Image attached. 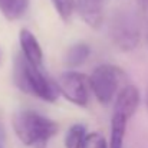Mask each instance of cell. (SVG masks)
<instances>
[{
    "instance_id": "5",
    "label": "cell",
    "mask_w": 148,
    "mask_h": 148,
    "mask_svg": "<svg viewBox=\"0 0 148 148\" xmlns=\"http://www.w3.org/2000/svg\"><path fill=\"white\" fill-rule=\"evenodd\" d=\"M56 86H58L59 95H63L69 102L78 106L88 105L91 89H89V82H88L86 75L81 72H75V71L65 72L59 76Z\"/></svg>"
},
{
    "instance_id": "3",
    "label": "cell",
    "mask_w": 148,
    "mask_h": 148,
    "mask_svg": "<svg viewBox=\"0 0 148 148\" xmlns=\"http://www.w3.org/2000/svg\"><path fill=\"white\" fill-rule=\"evenodd\" d=\"M122 71L114 65H101L88 78L89 89L94 92L99 103L108 105L119 91L122 82Z\"/></svg>"
},
{
    "instance_id": "14",
    "label": "cell",
    "mask_w": 148,
    "mask_h": 148,
    "mask_svg": "<svg viewBox=\"0 0 148 148\" xmlns=\"http://www.w3.org/2000/svg\"><path fill=\"white\" fill-rule=\"evenodd\" d=\"M81 148H108V144L101 132H89L85 135Z\"/></svg>"
},
{
    "instance_id": "12",
    "label": "cell",
    "mask_w": 148,
    "mask_h": 148,
    "mask_svg": "<svg viewBox=\"0 0 148 148\" xmlns=\"http://www.w3.org/2000/svg\"><path fill=\"white\" fill-rule=\"evenodd\" d=\"M86 135V128L82 124H73L66 135H65V147L66 148H81Z\"/></svg>"
},
{
    "instance_id": "10",
    "label": "cell",
    "mask_w": 148,
    "mask_h": 148,
    "mask_svg": "<svg viewBox=\"0 0 148 148\" xmlns=\"http://www.w3.org/2000/svg\"><path fill=\"white\" fill-rule=\"evenodd\" d=\"M128 119L119 114H112L111 122V143L108 148H122Z\"/></svg>"
},
{
    "instance_id": "2",
    "label": "cell",
    "mask_w": 148,
    "mask_h": 148,
    "mask_svg": "<svg viewBox=\"0 0 148 148\" xmlns=\"http://www.w3.org/2000/svg\"><path fill=\"white\" fill-rule=\"evenodd\" d=\"M17 138L27 147L45 144L59 131V125L35 111H17L12 119Z\"/></svg>"
},
{
    "instance_id": "4",
    "label": "cell",
    "mask_w": 148,
    "mask_h": 148,
    "mask_svg": "<svg viewBox=\"0 0 148 148\" xmlns=\"http://www.w3.org/2000/svg\"><path fill=\"white\" fill-rule=\"evenodd\" d=\"M111 38L121 50L131 52L141 40L140 23L131 12H119L111 25Z\"/></svg>"
},
{
    "instance_id": "7",
    "label": "cell",
    "mask_w": 148,
    "mask_h": 148,
    "mask_svg": "<svg viewBox=\"0 0 148 148\" xmlns=\"http://www.w3.org/2000/svg\"><path fill=\"white\" fill-rule=\"evenodd\" d=\"M140 101H141V95H140L138 88L135 85H125L116 94L114 114H119V115L125 116L127 119H130L138 109Z\"/></svg>"
},
{
    "instance_id": "11",
    "label": "cell",
    "mask_w": 148,
    "mask_h": 148,
    "mask_svg": "<svg viewBox=\"0 0 148 148\" xmlns=\"http://www.w3.org/2000/svg\"><path fill=\"white\" fill-rule=\"evenodd\" d=\"M89 53H91V48L86 43H76V45H73L68 49L65 62L71 68L72 66H79L89 58Z\"/></svg>"
},
{
    "instance_id": "1",
    "label": "cell",
    "mask_w": 148,
    "mask_h": 148,
    "mask_svg": "<svg viewBox=\"0 0 148 148\" xmlns=\"http://www.w3.org/2000/svg\"><path fill=\"white\" fill-rule=\"evenodd\" d=\"M13 78L16 86L25 94L46 102H55L59 98L56 82L50 81L39 69V66L30 63L22 53L14 58Z\"/></svg>"
},
{
    "instance_id": "8",
    "label": "cell",
    "mask_w": 148,
    "mask_h": 148,
    "mask_svg": "<svg viewBox=\"0 0 148 148\" xmlns=\"http://www.w3.org/2000/svg\"><path fill=\"white\" fill-rule=\"evenodd\" d=\"M19 40H20V49H22V55L33 65L36 66H40L42 62H43V52L42 48L36 39V36L27 30V29H22L20 32V36H19Z\"/></svg>"
},
{
    "instance_id": "16",
    "label": "cell",
    "mask_w": 148,
    "mask_h": 148,
    "mask_svg": "<svg viewBox=\"0 0 148 148\" xmlns=\"http://www.w3.org/2000/svg\"><path fill=\"white\" fill-rule=\"evenodd\" d=\"M0 148H4V144H0Z\"/></svg>"
},
{
    "instance_id": "15",
    "label": "cell",
    "mask_w": 148,
    "mask_h": 148,
    "mask_svg": "<svg viewBox=\"0 0 148 148\" xmlns=\"http://www.w3.org/2000/svg\"><path fill=\"white\" fill-rule=\"evenodd\" d=\"M145 102H147V108H148V86H147V94H145Z\"/></svg>"
},
{
    "instance_id": "6",
    "label": "cell",
    "mask_w": 148,
    "mask_h": 148,
    "mask_svg": "<svg viewBox=\"0 0 148 148\" xmlns=\"http://www.w3.org/2000/svg\"><path fill=\"white\" fill-rule=\"evenodd\" d=\"M106 0H76L75 9L82 20L92 29H99L103 22Z\"/></svg>"
},
{
    "instance_id": "9",
    "label": "cell",
    "mask_w": 148,
    "mask_h": 148,
    "mask_svg": "<svg viewBox=\"0 0 148 148\" xmlns=\"http://www.w3.org/2000/svg\"><path fill=\"white\" fill-rule=\"evenodd\" d=\"M29 3L30 0H0V13L7 20H17L26 13Z\"/></svg>"
},
{
    "instance_id": "13",
    "label": "cell",
    "mask_w": 148,
    "mask_h": 148,
    "mask_svg": "<svg viewBox=\"0 0 148 148\" xmlns=\"http://www.w3.org/2000/svg\"><path fill=\"white\" fill-rule=\"evenodd\" d=\"M62 20H69L75 12V0H52Z\"/></svg>"
}]
</instances>
